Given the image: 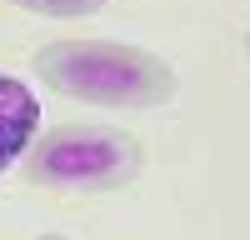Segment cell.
Instances as JSON below:
<instances>
[{"instance_id": "1", "label": "cell", "mask_w": 250, "mask_h": 240, "mask_svg": "<svg viewBox=\"0 0 250 240\" xmlns=\"http://www.w3.org/2000/svg\"><path fill=\"white\" fill-rule=\"evenodd\" d=\"M30 70L55 95L110 110H145L175 95V70L160 55L120 40H50L35 50Z\"/></svg>"}, {"instance_id": "2", "label": "cell", "mask_w": 250, "mask_h": 240, "mask_svg": "<svg viewBox=\"0 0 250 240\" xmlns=\"http://www.w3.org/2000/svg\"><path fill=\"white\" fill-rule=\"evenodd\" d=\"M145 165V145L120 125H55L35 135L25 175L60 190H115Z\"/></svg>"}, {"instance_id": "3", "label": "cell", "mask_w": 250, "mask_h": 240, "mask_svg": "<svg viewBox=\"0 0 250 240\" xmlns=\"http://www.w3.org/2000/svg\"><path fill=\"white\" fill-rule=\"evenodd\" d=\"M40 135V100L25 80L0 70V175L35 145Z\"/></svg>"}, {"instance_id": "4", "label": "cell", "mask_w": 250, "mask_h": 240, "mask_svg": "<svg viewBox=\"0 0 250 240\" xmlns=\"http://www.w3.org/2000/svg\"><path fill=\"white\" fill-rule=\"evenodd\" d=\"M5 5L30 10V15H50V20H80V15L105 10V0H5Z\"/></svg>"}, {"instance_id": "5", "label": "cell", "mask_w": 250, "mask_h": 240, "mask_svg": "<svg viewBox=\"0 0 250 240\" xmlns=\"http://www.w3.org/2000/svg\"><path fill=\"white\" fill-rule=\"evenodd\" d=\"M40 240H65V235H40Z\"/></svg>"}, {"instance_id": "6", "label": "cell", "mask_w": 250, "mask_h": 240, "mask_svg": "<svg viewBox=\"0 0 250 240\" xmlns=\"http://www.w3.org/2000/svg\"><path fill=\"white\" fill-rule=\"evenodd\" d=\"M245 50H250V35H245Z\"/></svg>"}]
</instances>
